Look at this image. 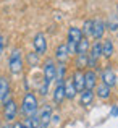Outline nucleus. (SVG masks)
<instances>
[{
  "label": "nucleus",
  "instance_id": "1",
  "mask_svg": "<svg viewBox=\"0 0 118 128\" xmlns=\"http://www.w3.org/2000/svg\"><path fill=\"white\" fill-rule=\"evenodd\" d=\"M8 66H10V72L13 75H18L21 73L23 70V60H21V50L19 49H15L10 55V60H8Z\"/></svg>",
  "mask_w": 118,
  "mask_h": 128
},
{
  "label": "nucleus",
  "instance_id": "2",
  "mask_svg": "<svg viewBox=\"0 0 118 128\" xmlns=\"http://www.w3.org/2000/svg\"><path fill=\"white\" fill-rule=\"evenodd\" d=\"M23 112L28 117L34 115L37 112V99H36V96L32 92H28L24 96V99H23Z\"/></svg>",
  "mask_w": 118,
  "mask_h": 128
},
{
  "label": "nucleus",
  "instance_id": "3",
  "mask_svg": "<svg viewBox=\"0 0 118 128\" xmlns=\"http://www.w3.org/2000/svg\"><path fill=\"white\" fill-rule=\"evenodd\" d=\"M57 76V66L53 63V60H47L45 65H44V81L45 83H52Z\"/></svg>",
  "mask_w": 118,
  "mask_h": 128
},
{
  "label": "nucleus",
  "instance_id": "4",
  "mask_svg": "<svg viewBox=\"0 0 118 128\" xmlns=\"http://www.w3.org/2000/svg\"><path fill=\"white\" fill-rule=\"evenodd\" d=\"M16 112H18L16 102L13 99L6 100V102H5V107H3V117H5V120H8V122L15 120L16 118Z\"/></svg>",
  "mask_w": 118,
  "mask_h": 128
},
{
  "label": "nucleus",
  "instance_id": "5",
  "mask_svg": "<svg viewBox=\"0 0 118 128\" xmlns=\"http://www.w3.org/2000/svg\"><path fill=\"white\" fill-rule=\"evenodd\" d=\"M34 50L39 55H44L47 52V41H45V36L42 32L36 34V38H34Z\"/></svg>",
  "mask_w": 118,
  "mask_h": 128
},
{
  "label": "nucleus",
  "instance_id": "6",
  "mask_svg": "<svg viewBox=\"0 0 118 128\" xmlns=\"http://www.w3.org/2000/svg\"><path fill=\"white\" fill-rule=\"evenodd\" d=\"M104 32H105V23H104L102 20H94V21H92V32H91V36H92L94 39H102Z\"/></svg>",
  "mask_w": 118,
  "mask_h": 128
},
{
  "label": "nucleus",
  "instance_id": "7",
  "mask_svg": "<svg viewBox=\"0 0 118 128\" xmlns=\"http://www.w3.org/2000/svg\"><path fill=\"white\" fill-rule=\"evenodd\" d=\"M52 120V107L45 106L42 110H40V115H39V126H47Z\"/></svg>",
  "mask_w": 118,
  "mask_h": 128
},
{
  "label": "nucleus",
  "instance_id": "8",
  "mask_svg": "<svg viewBox=\"0 0 118 128\" xmlns=\"http://www.w3.org/2000/svg\"><path fill=\"white\" fill-rule=\"evenodd\" d=\"M96 83H97V75L92 70L84 73V89H94V88H96Z\"/></svg>",
  "mask_w": 118,
  "mask_h": 128
},
{
  "label": "nucleus",
  "instance_id": "9",
  "mask_svg": "<svg viewBox=\"0 0 118 128\" xmlns=\"http://www.w3.org/2000/svg\"><path fill=\"white\" fill-rule=\"evenodd\" d=\"M68 55H70V52H68L66 44H60V46L57 47V50H55V58L58 60L60 63H65L66 60H68Z\"/></svg>",
  "mask_w": 118,
  "mask_h": 128
},
{
  "label": "nucleus",
  "instance_id": "10",
  "mask_svg": "<svg viewBox=\"0 0 118 128\" xmlns=\"http://www.w3.org/2000/svg\"><path fill=\"white\" fill-rule=\"evenodd\" d=\"M0 100L3 104L6 100H10V86H8V81L5 78H0Z\"/></svg>",
  "mask_w": 118,
  "mask_h": 128
},
{
  "label": "nucleus",
  "instance_id": "11",
  "mask_svg": "<svg viewBox=\"0 0 118 128\" xmlns=\"http://www.w3.org/2000/svg\"><path fill=\"white\" fill-rule=\"evenodd\" d=\"M63 99H65V84H63V81H58L57 83L55 91H53V102L55 104H62Z\"/></svg>",
  "mask_w": 118,
  "mask_h": 128
},
{
  "label": "nucleus",
  "instance_id": "12",
  "mask_svg": "<svg viewBox=\"0 0 118 128\" xmlns=\"http://www.w3.org/2000/svg\"><path fill=\"white\" fill-rule=\"evenodd\" d=\"M102 81H104V84H107V86H115L117 84V76H115V73L112 72L110 68H107V70H104L102 72Z\"/></svg>",
  "mask_w": 118,
  "mask_h": 128
},
{
  "label": "nucleus",
  "instance_id": "13",
  "mask_svg": "<svg viewBox=\"0 0 118 128\" xmlns=\"http://www.w3.org/2000/svg\"><path fill=\"white\" fill-rule=\"evenodd\" d=\"M71 80H73V83H75L76 91H78V92H81V91L84 89V73L81 72V70H76Z\"/></svg>",
  "mask_w": 118,
  "mask_h": 128
},
{
  "label": "nucleus",
  "instance_id": "14",
  "mask_svg": "<svg viewBox=\"0 0 118 128\" xmlns=\"http://www.w3.org/2000/svg\"><path fill=\"white\" fill-rule=\"evenodd\" d=\"M81 38H83V32H81V28H76V26H71V28L68 29V42L78 44Z\"/></svg>",
  "mask_w": 118,
  "mask_h": 128
},
{
  "label": "nucleus",
  "instance_id": "15",
  "mask_svg": "<svg viewBox=\"0 0 118 128\" xmlns=\"http://www.w3.org/2000/svg\"><path fill=\"white\" fill-rule=\"evenodd\" d=\"M63 84H65V97H68V99H73V97L76 96V88H75V83H73V80H66V81H63Z\"/></svg>",
  "mask_w": 118,
  "mask_h": 128
},
{
  "label": "nucleus",
  "instance_id": "16",
  "mask_svg": "<svg viewBox=\"0 0 118 128\" xmlns=\"http://www.w3.org/2000/svg\"><path fill=\"white\" fill-rule=\"evenodd\" d=\"M89 47H91L89 41H87L86 38H81L79 42L76 44V54H78V55H86L87 50H89Z\"/></svg>",
  "mask_w": 118,
  "mask_h": 128
},
{
  "label": "nucleus",
  "instance_id": "17",
  "mask_svg": "<svg viewBox=\"0 0 118 128\" xmlns=\"http://www.w3.org/2000/svg\"><path fill=\"white\" fill-rule=\"evenodd\" d=\"M92 99H94L92 89H83V91H81V97H79L81 106H89V104L92 102Z\"/></svg>",
  "mask_w": 118,
  "mask_h": 128
},
{
  "label": "nucleus",
  "instance_id": "18",
  "mask_svg": "<svg viewBox=\"0 0 118 128\" xmlns=\"http://www.w3.org/2000/svg\"><path fill=\"white\" fill-rule=\"evenodd\" d=\"M102 55L107 57V58H110L113 55V42L110 39H105L102 44Z\"/></svg>",
  "mask_w": 118,
  "mask_h": 128
},
{
  "label": "nucleus",
  "instance_id": "19",
  "mask_svg": "<svg viewBox=\"0 0 118 128\" xmlns=\"http://www.w3.org/2000/svg\"><path fill=\"white\" fill-rule=\"evenodd\" d=\"M39 126V117L36 115H29L28 118L23 122V128H37Z\"/></svg>",
  "mask_w": 118,
  "mask_h": 128
},
{
  "label": "nucleus",
  "instance_id": "20",
  "mask_svg": "<svg viewBox=\"0 0 118 128\" xmlns=\"http://www.w3.org/2000/svg\"><path fill=\"white\" fill-rule=\"evenodd\" d=\"M97 96L100 97V99H109L110 97V86H107V84H99L97 86Z\"/></svg>",
  "mask_w": 118,
  "mask_h": 128
},
{
  "label": "nucleus",
  "instance_id": "21",
  "mask_svg": "<svg viewBox=\"0 0 118 128\" xmlns=\"http://www.w3.org/2000/svg\"><path fill=\"white\" fill-rule=\"evenodd\" d=\"M81 32H83V36H91V32H92V21H91V20L84 21V24H83V29H81Z\"/></svg>",
  "mask_w": 118,
  "mask_h": 128
},
{
  "label": "nucleus",
  "instance_id": "22",
  "mask_svg": "<svg viewBox=\"0 0 118 128\" xmlns=\"http://www.w3.org/2000/svg\"><path fill=\"white\" fill-rule=\"evenodd\" d=\"M107 28L110 29V31H118V16H112V18L109 20V23H107Z\"/></svg>",
  "mask_w": 118,
  "mask_h": 128
},
{
  "label": "nucleus",
  "instance_id": "23",
  "mask_svg": "<svg viewBox=\"0 0 118 128\" xmlns=\"http://www.w3.org/2000/svg\"><path fill=\"white\" fill-rule=\"evenodd\" d=\"M76 66H78V70L84 68V66H87V54H86V55H78V60H76Z\"/></svg>",
  "mask_w": 118,
  "mask_h": 128
},
{
  "label": "nucleus",
  "instance_id": "24",
  "mask_svg": "<svg viewBox=\"0 0 118 128\" xmlns=\"http://www.w3.org/2000/svg\"><path fill=\"white\" fill-rule=\"evenodd\" d=\"M28 62H29V65H31V66H36V65H37V63H39V54H28Z\"/></svg>",
  "mask_w": 118,
  "mask_h": 128
},
{
  "label": "nucleus",
  "instance_id": "25",
  "mask_svg": "<svg viewBox=\"0 0 118 128\" xmlns=\"http://www.w3.org/2000/svg\"><path fill=\"white\" fill-rule=\"evenodd\" d=\"M49 86H50L49 83H45V81H44V83H42V86L39 88V92L42 94V96H45V94H47V91H49Z\"/></svg>",
  "mask_w": 118,
  "mask_h": 128
},
{
  "label": "nucleus",
  "instance_id": "26",
  "mask_svg": "<svg viewBox=\"0 0 118 128\" xmlns=\"http://www.w3.org/2000/svg\"><path fill=\"white\" fill-rule=\"evenodd\" d=\"M3 50H5V39H3V36L0 34V55L3 54Z\"/></svg>",
  "mask_w": 118,
  "mask_h": 128
},
{
  "label": "nucleus",
  "instance_id": "27",
  "mask_svg": "<svg viewBox=\"0 0 118 128\" xmlns=\"http://www.w3.org/2000/svg\"><path fill=\"white\" fill-rule=\"evenodd\" d=\"M112 115H113V117L118 115V107H113V109H112Z\"/></svg>",
  "mask_w": 118,
  "mask_h": 128
},
{
  "label": "nucleus",
  "instance_id": "28",
  "mask_svg": "<svg viewBox=\"0 0 118 128\" xmlns=\"http://www.w3.org/2000/svg\"><path fill=\"white\" fill-rule=\"evenodd\" d=\"M11 128H23V123H15Z\"/></svg>",
  "mask_w": 118,
  "mask_h": 128
},
{
  "label": "nucleus",
  "instance_id": "29",
  "mask_svg": "<svg viewBox=\"0 0 118 128\" xmlns=\"http://www.w3.org/2000/svg\"><path fill=\"white\" fill-rule=\"evenodd\" d=\"M2 128H11V126H8V125H3Z\"/></svg>",
  "mask_w": 118,
  "mask_h": 128
}]
</instances>
